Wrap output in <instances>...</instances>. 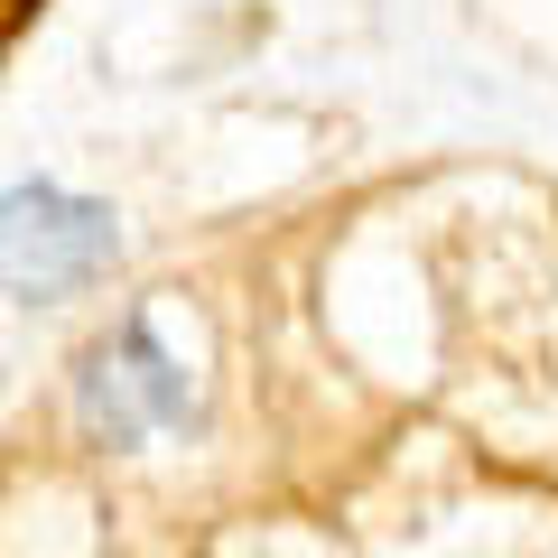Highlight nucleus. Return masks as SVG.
I'll return each instance as SVG.
<instances>
[{
    "mask_svg": "<svg viewBox=\"0 0 558 558\" xmlns=\"http://www.w3.org/2000/svg\"><path fill=\"white\" fill-rule=\"evenodd\" d=\"M112 260H121L112 205L47 178L0 196V299H65V289H94Z\"/></svg>",
    "mask_w": 558,
    "mask_h": 558,
    "instance_id": "f03ea898",
    "label": "nucleus"
},
{
    "mask_svg": "<svg viewBox=\"0 0 558 558\" xmlns=\"http://www.w3.org/2000/svg\"><path fill=\"white\" fill-rule=\"evenodd\" d=\"M178 428H196V373H186V354H168L159 317L131 307L75 363V438L102 447V457H121V447L178 438Z\"/></svg>",
    "mask_w": 558,
    "mask_h": 558,
    "instance_id": "f257e3e1",
    "label": "nucleus"
}]
</instances>
